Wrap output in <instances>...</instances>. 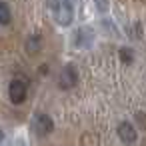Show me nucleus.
I'll return each instance as SVG.
<instances>
[{
    "instance_id": "nucleus-1",
    "label": "nucleus",
    "mask_w": 146,
    "mask_h": 146,
    "mask_svg": "<svg viewBox=\"0 0 146 146\" xmlns=\"http://www.w3.org/2000/svg\"><path fill=\"white\" fill-rule=\"evenodd\" d=\"M50 14L54 18V22L58 26H70L74 20V8L68 0H58V2H52L50 6Z\"/></svg>"
},
{
    "instance_id": "nucleus-2",
    "label": "nucleus",
    "mask_w": 146,
    "mask_h": 146,
    "mask_svg": "<svg viewBox=\"0 0 146 146\" xmlns=\"http://www.w3.org/2000/svg\"><path fill=\"white\" fill-rule=\"evenodd\" d=\"M76 82H78V72H76V68H74L72 64L62 66V70H60V74H58V86H60L62 90H70V88L76 86Z\"/></svg>"
},
{
    "instance_id": "nucleus-3",
    "label": "nucleus",
    "mask_w": 146,
    "mask_h": 146,
    "mask_svg": "<svg viewBox=\"0 0 146 146\" xmlns=\"http://www.w3.org/2000/svg\"><path fill=\"white\" fill-rule=\"evenodd\" d=\"M26 92H28V86L22 78H14L8 86V96L12 104H22L26 100Z\"/></svg>"
},
{
    "instance_id": "nucleus-4",
    "label": "nucleus",
    "mask_w": 146,
    "mask_h": 146,
    "mask_svg": "<svg viewBox=\"0 0 146 146\" xmlns=\"http://www.w3.org/2000/svg\"><path fill=\"white\" fill-rule=\"evenodd\" d=\"M32 128H34V134H36V136H48V134L54 130V122H52V118H50L48 114L40 112V114H36L34 120H32Z\"/></svg>"
},
{
    "instance_id": "nucleus-5",
    "label": "nucleus",
    "mask_w": 146,
    "mask_h": 146,
    "mask_svg": "<svg viewBox=\"0 0 146 146\" xmlns=\"http://www.w3.org/2000/svg\"><path fill=\"white\" fill-rule=\"evenodd\" d=\"M72 42L76 48H88L94 42V32L90 28H78L72 36Z\"/></svg>"
},
{
    "instance_id": "nucleus-6",
    "label": "nucleus",
    "mask_w": 146,
    "mask_h": 146,
    "mask_svg": "<svg viewBox=\"0 0 146 146\" xmlns=\"http://www.w3.org/2000/svg\"><path fill=\"white\" fill-rule=\"evenodd\" d=\"M118 136L124 144H134L138 134H136V128L130 124V122H120L118 124Z\"/></svg>"
},
{
    "instance_id": "nucleus-7",
    "label": "nucleus",
    "mask_w": 146,
    "mask_h": 146,
    "mask_svg": "<svg viewBox=\"0 0 146 146\" xmlns=\"http://www.w3.org/2000/svg\"><path fill=\"white\" fill-rule=\"evenodd\" d=\"M10 20H12L10 6H8L6 2H0V24H2V26H6V24H10Z\"/></svg>"
},
{
    "instance_id": "nucleus-8",
    "label": "nucleus",
    "mask_w": 146,
    "mask_h": 146,
    "mask_svg": "<svg viewBox=\"0 0 146 146\" xmlns=\"http://www.w3.org/2000/svg\"><path fill=\"white\" fill-rule=\"evenodd\" d=\"M120 60L124 62V64H132L134 62V52L130 50V48H120Z\"/></svg>"
},
{
    "instance_id": "nucleus-9",
    "label": "nucleus",
    "mask_w": 146,
    "mask_h": 146,
    "mask_svg": "<svg viewBox=\"0 0 146 146\" xmlns=\"http://www.w3.org/2000/svg\"><path fill=\"white\" fill-rule=\"evenodd\" d=\"M38 48H40V44H38V38H28V42H26V50L28 52H38Z\"/></svg>"
},
{
    "instance_id": "nucleus-10",
    "label": "nucleus",
    "mask_w": 146,
    "mask_h": 146,
    "mask_svg": "<svg viewBox=\"0 0 146 146\" xmlns=\"http://www.w3.org/2000/svg\"><path fill=\"white\" fill-rule=\"evenodd\" d=\"M2 144H4V130L0 128V146H2Z\"/></svg>"
}]
</instances>
